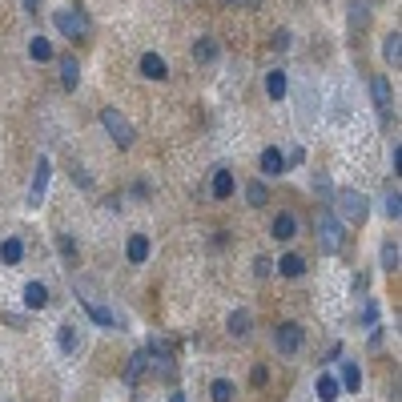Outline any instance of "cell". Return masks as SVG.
<instances>
[{
	"instance_id": "obj_38",
	"label": "cell",
	"mask_w": 402,
	"mask_h": 402,
	"mask_svg": "<svg viewBox=\"0 0 402 402\" xmlns=\"http://www.w3.org/2000/svg\"><path fill=\"white\" fill-rule=\"evenodd\" d=\"M57 245H61V254H64V257H77V241H69L64 234L57 238Z\"/></svg>"
},
{
	"instance_id": "obj_15",
	"label": "cell",
	"mask_w": 402,
	"mask_h": 402,
	"mask_svg": "<svg viewBox=\"0 0 402 402\" xmlns=\"http://www.w3.org/2000/svg\"><path fill=\"white\" fill-rule=\"evenodd\" d=\"M0 261H4V266H20V261H24V241L4 238L0 241Z\"/></svg>"
},
{
	"instance_id": "obj_29",
	"label": "cell",
	"mask_w": 402,
	"mask_h": 402,
	"mask_svg": "<svg viewBox=\"0 0 402 402\" xmlns=\"http://www.w3.org/2000/svg\"><path fill=\"white\" fill-rule=\"evenodd\" d=\"M209 399H213V402H234V382H229V378H213Z\"/></svg>"
},
{
	"instance_id": "obj_16",
	"label": "cell",
	"mask_w": 402,
	"mask_h": 402,
	"mask_svg": "<svg viewBox=\"0 0 402 402\" xmlns=\"http://www.w3.org/2000/svg\"><path fill=\"white\" fill-rule=\"evenodd\" d=\"M48 306V286L45 282H29L24 286V310H45Z\"/></svg>"
},
{
	"instance_id": "obj_32",
	"label": "cell",
	"mask_w": 402,
	"mask_h": 402,
	"mask_svg": "<svg viewBox=\"0 0 402 402\" xmlns=\"http://www.w3.org/2000/svg\"><path fill=\"white\" fill-rule=\"evenodd\" d=\"M386 217H390V222H399V217H402V197H399V189H394V193H386Z\"/></svg>"
},
{
	"instance_id": "obj_18",
	"label": "cell",
	"mask_w": 402,
	"mask_h": 402,
	"mask_svg": "<svg viewBox=\"0 0 402 402\" xmlns=\"http://www.w3.org/2000/svg\"><path fill=\"white\" fill-rule=\"evenodd\" d=\"M149 374V350H137L133 358H129V366H125V382H137V378H145Z\"/></svg>"
},
{
	"instance_id": "obj_30",
	"label": "cell",
	"mask_w": 402,
	"mask_h": 402,
	"mask_svg": "<svg viewBox=\"0 0 402 402\" xmlns=\"http://www.w3.org/2000/svg\"><path fill=\"white\" fill-rule=\"evenodd\" d=\"M366 20H370V4L366 0H354L350 4V29H358V24L366 29Z\"/></svg>"
},
{
	"instance_id": "obj_40",
	"label": "cell",
	"mask_w": 402,
	"mask_h": 402,
	"mask_svg": "<svg viewBox=\"0 0 402 402\" xmlns=\"http://www.w3.org/2000/svg\"><path fill=\"white\" fill-rule=\"evenodd\" d=\"M169 402H185V394H181V390H173V394H169Z\"/></svg>"
},
{
	"instance_id": "obj_1",
	"label": "cell",
	"mask_w": 402,
	"mask_h": 402,
	"mask_svg": "<svg viewBox=\"0 0 402 402\" xmlns=\"http://www.w3.org/2000/svg\"><path fill=\"white\" fill-rule=\"evenodd\" d=\"M52 24H57V32H61L64 41H85V36L93 32V20H89V13H85L80 4H69V8H57V16H52Z\"/></svg>"
},
{
	"instance_id": "obj_27",
	"label": "cell",
	"mask_w": 402,
	"mask_h": 402,
	"mask_svg": "<svg viewBox=\"0 0 402 402\" xmlns=\"http://www.w3.org/2000/svg\"><path fill=\"white\" fill-rule=\"evenodd\" d=\"M399 261H402L399 241H390V238H386V241H382V270H390V273H394V270H399Z\"/></svg>"
},
{
	"instance_id": "obj_10",
	"label": "cell",
	"mask_w": 402,
	"mask_h": 402,
	"mask_svg": "<svg viewBox=\"0 0 402 402\" xmlns=\"http://www.w3.org/2000/svg\"><path fill=\"white\" fill-rule=\"evenodd\" d=\"M261 169H266V177H282L286 173V153L266 145V149H261Z\"/></svg>"
},
{
	"instance_id": "obj_9",
	"label": "cell",
	"mask_w": 402,
	"mask_h": 402,
	"mask_svg": "<svg viewBox=\"0 0 402 402\" xmlns=\"http://www.w3.org/2000/svg\"><path fill=\"white\" fill-rule=\"evenodd\" d=\"M209 193H213L217 201H229V197H234V169L217 165V169H213V185H209Z\"/></svg>"
},
{
	"instance_id": "obj_21",
	"label": "cell",
	"mask_w": 402,
	"mask_h": 402,
	"mask_svg": "<svg viewBox=\"0 0 402 402\" xmlns=\"http://www.w3.org/2000/svg\"><path fill=\"white\" fill-rule=\"evenodd\" d=\"M217 52H222V48H217V41H213V36H201V41L193 45V61L209 64V61H217Z\"/></svg>"
},
{
	"instance_id": "obj_37",
	"label": "cell",
	"mask_w": 402,
	"mask_h": 402,
	"mask_svg": "<svg viewBox=\"0 0 402 402\" xmlns=\"http://www.w3.org/2000/svg\"><path fill=\"white\" fill-rule=\"evenodd\" d=\"M273 48H278V52H286V48H289V32H286V29L273 32Z\"/></svg>"
},
{
	"instance_id": "obj_5",
	"label": "cell",
	"mask_w": 402,
	"mask_h": 402,
	"mask_svg": "<svg viewBox=\"0 0 402 402\" xmlns=\"http://www.w3.org/2000/svg\"><path fill=\"white\" fill-rule=\"evenodd\" d=\"M338 209H342V217L350 225H362L370 217V206H366V197L358 189H338Z\"/></svg>"
},
{
	"instance_id": "obj_6",
	"label": "cell",
	"mask_w": 402,
	"mask_h": 402,
	"mask_svg": "<svg viewBox=\"0 0 402 402\" xmlns=\"http://www.w3.org/2000/svg\"><path fill=\"white\" fill-rule=\"evenodd\" d=\"M273 342H278V350L282 354H298L306 342V330L298 326V322H282L278 330H273Z\"/></svg>"
},
{
	"instance_id": "obj_39",
	"label": "cell",
	"mask_w": 402,
	"mask_h": 402,
	"mask_svg": "<svg viewBox=\"0 0 402 402\" xmlns=\"http://www.w3.org/2000/svg\"><path fill=\"white\" fill-rule=\"evenodd\" d=\"M20 4H24V13H29V16L41 13V0H20Z\"/></svg>"
},
{
	"instance_id": "obj_26",
	"label": "cell",
	"mask_w": 402,
	"mask_h": 402,
	"mask_svg": "<svg viewBox=\"0 0 402 402\" xmlns=\"http://www.w3.org/2000/svg\"><path fill=\"white\" fill-rule=\"evenodd\" d=\"M382 57L399 69V61H402V36H399V32H390V36L382 41Z\"/></svg>"
},
{
	"instance_id": "obj_14",
	"label": "cell",
	"mask_w": 402,
	"mask_h": 402,
	"mask_svg": "<svg viewBox=\"0 0 402 402\" xmlns=\"http://www.w3.org/2000/svg\"><path fill=\"white\" fill-rule=\"evenodd\" d=\"M318 399L322 402H338V399H342V382H338L330 370H322V374H318Z\"/></svg>"
},
{
	"instance_id": "obj_2",
	"label": "cell",
	"mask_w": 402,
	"mask_h": 402,
	"mask_svg": "<svg viewBox=\"0 0 402 402\" xmlns=\"http://www.w3.org/2000/svg\"><path fill=\"white\" fill-rule=\"evenodd\" d=\"M101 125H105V133L113 137V145H117V149H133L137 129L129 125V117L121 109H101Z\"/></svg>"
},
{
	"instance_id": "obj_4",
	"label": "cell",
	"mask_w": 402,
	"mask_h": 402,
	"mask_svg": "<svg viewBox=\"0 0 402 402\" xmlns=\"http://www.w3.org/2000/svg\"><path fill=\"white\" fill-rule=\"evenodd\" d=\"M77 289L85 294V298H80V306H85V314H89V318H93L96 326H105V330H125V318H117V314H113L109 306L93 302V294H89V286H85V282H77Z\"/></svg>"
},
{
	"instance_id": "obj_20",
	"label": "cell",
	"mask_w": 402,
	"mask_h": 402,
	"mask_svg": "<svg viewBox=\"0 0 402 402\" xmlns=\"http://www.w3.org/2000/svg\"><path fill=\"white\" fill-rule=\"evenodd\" d=\"M370 93H374V105H378V113H390V80H386L382 73L370 80Z\"/></svg>"
},
{
	"instance_id": "obj_11",
	"label": "cell",
	"mask_w": 402,
	"mask_h": 402,
	"mask_svg": "<svg viewBox=\"0 0 402 402\" xmlns=\"http://www.w3.org/2000/svg\"><path fill=\"white\" fill-rule=\"evenodd\" d=\"M225 326H229V338H238V342H245V338H250V326H254V314H250V310H234Z\"/></svg>"
},
{
	"instance_id": "obj_23",
	"label": "cell",
	"mask_w": 402,
	"mask_h": 402,
	"mask_svg": "<svg viewBox=\"0 0 402 402\" xmlns=\"http://www.w3.org/2000/svg\"><path fill=\"white\" fill-rule=\"evenodd\" d=\"M278 273H282V278H302V273H306V257L302 254H286L282 261H278Z\"/></svg>"
},
{
	"instance_id": "obj_17",
	"label": "cell",
	"mask_w": 402,
	"mask_h": 402,
	"mask_svg": "<svg viewBox=\"0 0 402 402\" xmlns=\"http://www.w3.org/2000/svg\"><path fill=\"white\" fill-rule=\"evenodd\" d=\"M270 234L278 241H289L294 234H298V217H294V213H278V217H273V225H270Z\"/></svg>"
},
{
	"instance_id": "obj_31",
	"label": "cell",
	"mask_w": 402,
	"mask_h": 402,
	"mask_svg": "<svg viewBox=\"0 0 402 402\" xmlns=\"http://www.w3.org/2000/svg\"><path fill=\"white\" fill-rule=\"evenodd\" d=\"M362 326H366V330H374V326H378V302H374V298H366V302H362Z\"/></svg>"
},
{
	"instance_id": "obj_3",
	"label": "cell",
	"mask_w": 402,
	"mask_h": 402,
	"mask_svg": "<svg viewBox=\"0 0 402 402\" xmlns=\"http://www.w3.org/2000/svg\"><path fill=\"white\" fill-rule=\"evenodd\" d=\"M314 225H318V241H322V250H326V254H338V250L346 245V229H342V222H338L330 209H318Z\"/></svg>"
},
{
	"instance_id": "obj_7",
	"label": "cell",
	"mask_w": 402,
	"mask_h": 402,
	"mask_svg": "<svg viewBox=\"0 0 402 402\" xmlns=\"http://www.w3.org/2000/svg\"><path fill=\"white\" fill-rule=\"evenodd\" d=\"M48 181H52V161L41 157L36 161V173H32V185H29V206H41V201H45Z\"/></svg>"
},
{
	"instance_id": "obj_8",
	"label": "cell",
	"mask_w": 402,
	"mask_h": 402,
	"mask_svg": "<svg viewBox=\"0 0 402 402\" xmlns=\"http://www.w3.org/2000/svg\"><path fill=\"white\" fill-rule=\"evenodd\" d=\"M125 261L129 266H145L149 261V234H133L125 241Z\"/></svg>"
},
{
	"instance_id": "obj_41",
	"label": "cell",
	"mask_w": 402,
	"mask_h": 402,
	"mask_svg": "<svg viewBox=\"0 0 402 402\" xmlns=\"http://www.w3.org/2000/svg\"><path fill=\"white\" fill-rule=\"evenodd\" d=\"M222 4H238V0H222Z\"/></svg>"
},
{
	"instance_id": "obj_22",
	"label": "cell",
	"mask_w": 402,
	"mask_h": 402,
	"mask_svg": "<svg viewBox=\"0 0 402 402\" xmlns=\"http://www.w3.org/2000/svg\"><path fill=\"white\" fill-rule=\"evenodd\" d=\"M57 346H61L64 354H73L80 346V334H77V326L73 322H64V326H57Z\"/></svg>"
},
{
	"instance_id": "obj_35",
	"label": "cell",
	"mask_w": 402,
	"mask_h": 402,
	"mask_svg": "<svg viewBox=\"0 0 402 402\" xmlns=\"http://www.w3.org/2000/svg\"><path fill=\"white\" fill-rule=\"evenodd\" d=\"M302 161H306V149H302V145H294V149H289V157H286V169H289V165H294V169H298V165H302Z\"/></svg>"
},
{
	"instance_id": "obj_13",
	"label": "cell",
	"mask_w": 402,
	"mask_h": 402,
	"mask_svg": "<svg viewBox=\"0 0 402 402\" xmlns=\"http://www.w3.org/2000/svg\"><path fill=\"white\" fill-rule=\"evenodd\" d=\"M141 77H149V80H165V77H169V64L161 61L157 52H145V57H141Z\"/></svg>"
},
{
	"instance_id": "obj_19",
	"label": "cell",
	"mask_w": 402,
	"mask_h": 402,
	"mask_svg": "<svg viewBox=\"0 0 402 402\" xmlns=\"http://www.w3.org/2000/svg\"><path fill=\"white\" fill-rule=\"evenodd\" d=\"M57 64H61V85L73 93V89L80 85V64H77V57H61Z\"/></svg>"
},
{
	"instance_id": "obj_12",
	"label": "cell",
	"mask_w": 402,
	"mask_h": 402,
	"mask_svg": "<svg viewBox=\"0 0 402 402\" xmlns=\"http://www.w3.org/2000/svg\"><path fill=\"white\" fill-rule=\"evenodd\" d=\"M286 93H289L286 73H282V69H270V73H266V96H270V101H286Z\"/></svg>"
},
{
	"instance_id": "obj_33",
	"label": "cell",
	"mask_w": 402,
	"mask_h": 402,
	"mask_svg": "<svg viewBox=\"0 0 402 402\" xmlns=\"http://www.w3.org/2000/svg\"><path fill=\"white\" fill-rule=\"evenodd\" d=\"M254 273H257V278H270V273H273V261H270L266 254L254 257Z\"/></svg>"
},
{
	"instance_id": "obj_25",
	"label": "cell",
	"mask_w": 402,
	"mask_h": 402,
	"mask_svg": "<svg viewBox=\"0 0 402 402\" xmlns=\"http://www.w3.org/2000/svg\"><path fill=\"white\" fill-rule=\"evenodd\" d=\"M245 201H250L254 209L266 206V201H270V189H266V181H250V185H245Z\"/></svg>"
},
{
	"instance_id": "obj_28",
	"label": "cell",
	"mask_w": 402,
	"mask_h": 402,
	"mask_svg": "<svg viewBox=\"0 0 402 402\" xmlns=\"http://www.w3.org/2000/svg\"><path fill=\"white\" fill-rule=\"evenodd\" d=\"M29 57H32V61H41V64L52 61V45H48L45 36H32V41H29Z\"/></svg>"
},
{
	"instance_id": "obj_24",
	"label": "cell",
	"mask_w": 402,
	"mask_h": 402,
	"mask_svg": "<svg viewBox=\"0 0 402 402\" xmlns=\"http://www.w3.org/2000/svg\"><path fill=\"white\" fill-rule=\"evenodd\" d=\"M338 382H342V390H358V386H362V370H358V362H342V378H338Z\"/></svg>"
},
{
	"instance_id": "obj_34",
	"label": "cell",
	"mask_w": 402,
	"mask_h": 402,
	"mask_svg": "<svg viewBox=\"0 0 402 402\" xmlns=\"http://www.w3.org/2000/svg\"><path fill=\"white\" fill-rule=\"evenodd\" d=\"M390 169H394V177L402 173V145H399V141L390 145Z\"/></svg>"
},
{
	"instance_id": "obj_36",
	"label": "cell",
	"mask_w": 402,
	"mask_h": 402,
	"mask_svg": "<svg viewBox=\"0 0 402 402\" xmlns=\"http://www.w3.org/2000/svg\"><path fill=\"white\" fill-rule=\"evenodd\" d=\"M250 382H254V386H266V382H270V370H266V366H254V370H250Z\"/></svg>"
}]
</instances>
